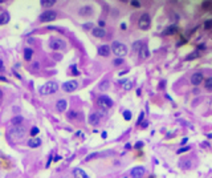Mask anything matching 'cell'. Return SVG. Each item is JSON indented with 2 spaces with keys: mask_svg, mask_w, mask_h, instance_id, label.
<instances>
[{
  "mask_svg": "<svg viewBox=\"0 0 212 178\" xmlns=\"http://www.w3.org/2000/svg\"><path fill=\"white\" fill-rule=\"evenodd\" d=\"M59 89H60V87L56 81H48L47 84H44V85L40 88V95H43V96L53 95V93H56Z\"/></svg>",
  "mask_w": 212,
  "mask_h": 178,
  "instance_id": "1",
  "label": "cell"
},
{
  "mask_svg": "<svg viewBox=\"0 0 212 178\" xmlns=\"http://www.w3.org/2000/svg\"><path fill=\"white\" fill-rule=\"evenodd\" d=\"M112 49H113L114 55L117 57H119V59H123V56L127 55V47L119 41H114L112 44Z\"/></svg>",
  "mask_w": 212,
  "mask_h": 178,
  "instance_id": "2",
  "label": "cell"
},
{
  "mask_svg": "<svg viewBox=\"0 0 212 178\" xmlns=\"http://www.w3.org/2000/svg\"><path fill=\"white\" fill-rule=\"evenodd\" d=\"M150 24H151V19H150L149 13H142L138 20V27L143 31H147L150 28Z\"/></svg>",
  "mask_w": 212,
  "mask_h": 178,
  "instance_id": "3",
  "label": "cell"
},
{
  "mask_svg": "<svg viewBox=\"0 0 212 178\" xmlns=\"http://www.w3.org/2000/svg\"><path fill=\"white\" fill-rule=\"evenodd\" d=\"M97 104H98L100 108H102V109H110L113 106V100L110 99L109 96H101L98 101H97Z\"/></svg>",
  "mask_w": 212,
  "mask_h": 178,
  "instance_id": "4",
  "label": "cell"
},
{
  "mask_svg": "<svg viewBox=\"0 0 212 178\" xmlns=\"http://www.w3.org/2000/svg\"><path fill=\"white\" fill-rule=\"evenodd\" d=\"M56 17H57V13L55 11H45L40 15L39 20L41 21V23H48V21H53Z\"/></svg>",
  "mask_w": 212,
  "mask_h": 178,
  "instance_id": "5",
  "label": "cell"
},
{
  "mask_svg": "<svg viewBox=\"0 0 212 178\" xmlns=\"http://www.w3.org/2000/svg\"><path fill=\"white\" fill-rule=\"evenodd\" d=\"M49 47L52 48L53 51H59V49H64V48L66 47V43L64 41V40L61 39H51L49 41Z\"/></svg>",
  "mask_w": 212,
  "mask_h": 178,
  "instance_id": "6",
  "label": "cell"
},
{
  "mask_svg": "<svg viewBox=\"0 0 212 178\" xmlns=\"http://www.w3.org/2000/svg\"><path fill=\"white\" fill-rule=\"evenodd\" d=\"M76 89H78V83L76 80H70V81H66L63 84V91L66 93H70V92H74Z\"/></svg>",
  "mask_w": 212,
  "mask_h": 178,
  "instance_id": "7",
  "label": "cell"
},
{
  "mask_svg": "<svg viewBox=\"0 0 212 178\" xmlns=\"http://www.w3.org/2000/svg\"><path fill=\"white\" fill-rule=\"evenodd\" d=\"M190 81H191L192 85H200V84L204 81V76H203V73L202 72H195L194 74H191V78H190Z\"/></svg>",
  "mask_w": 212,
  "mask_h": 178,
  "instance_id": "8",
  "label": "cell"
},
{
  "mask_svg": "<svg viewBox=\"0 0 212 178\" xmlns=\"http://www.w3.org/2000/svg\"><path fill=\"white\" fill-rule=\"evenodd\" d=\"M25 134V129L23 126H15L12 129V130L10 132V136L11 137H15V138H21V137H24Z\"/></svg>",
  "mask_w": 212,
  "mask_h": 178,
  "instance_id": "9",
  "label": "cell"
},
{
  "mask_svg": "<svg viewBox=\"0 0 212 178\" xmlns=\"http://www.w3.org/2000/svg\"><path fill=\"white\" fill-rule=\"evenodd\" d=\"M131 177L132 178H142L146 174V169L143 166H135L134 169L131 170Z\"/></svg>",
  "mask_w": 212,
  "mask_h": 178,
  "instance_id": "10",
  "label": "cell"
},
{
  "mask_svg": "<svg viewBox=\"0 0 212 178\" xmlns=\"http://www.w3.org/2000/svg\"><path fill=\"white\" fill-rule=\"evenodd\" d=\"M101 118H102V116H101V113L98 112H94V113H92L89 116V124L90 125H98L100 121H101Z\"/></svg>",
  "mask_w": 212,
  "mask_h": 178,
  "instance_id": "11",
  "label": "cell"
},
{
  "mask_svg": "<svg viewBox=\"0 0 212 178\" xmlns=\"http://www.w3.org/2000/svg\"><path fill=\"white\" fill-rule=\"evenodd\" d=\"M92 35L94 37H105V29L104 28H101V27H94V28L92 29Z\"/></svg>",
  "mask_w": 212,
  "mask_h": 178,
  "instance_id": "12",
  "label": "cell"
},
{
  "mask_svg": "<svg viewBox=\"0 0 212 178\" xmlns=\"http://www.w3.org/2000/svg\"><path fill=\"white\" fill-rule=\"evenodd\" d=\"M110 47L109 45H106V44H104V45H100L98 47V53L101 56H104V57H108L110 55Z\"/></svg>",
  "mask_w": 212,
  "mask_h": 178,
  "instance_id": "13",
  "label": "cell"
},
{
  "mask_svg": "<svg viewBox=\"0 0 212 178\" xmlns=\"http://www.w3.org/2000/svg\"><path fill=\"white\" fill-rule=\"evenodd\" d=\"M78 13L80 15H82V16H89V15L93 13V8H92V6H84V7L80 8Z\"/></svg>",
  "mask_w": 212,
  "mask_h": 178,
  "instance_id": "14",
  "label": "cell"
},
{
  "mask_svg": "<svg viewBox=\"0 0 212 178\" xmlns=\"http://www.w3.org/2000/svg\"><path fill=\"white\" fill-rule=\"evenodd\" d=\"M66 106H68V102H66V100H59L56 102V109L59 110V112H64V110L66 109Z\"/></svg>",
  "mask_w": 212,
  "mask_h": 178,
  "instance_id": "15",
  "label": "cell"
},
{
  "mask_svg": "<svg viewBox=\"0 0 212 178\" xmlns=\"http://www.w3.org/2000/svg\"><path fill=\"white\" fill-rule=\"evenodd\" d=\"M73 174H74V177H76V178H90L85 172L82 170V169H80V167H76V169H74V170H73Z\"/></svg>",
  "mask_w": 212,
  "mask_h": 178,
  "instance_id": "16",
  "label": "cell"
},
{
  "mask_svg": "<svg viewBox=\"0 0 212 178\" xmlns=\"http://www.w3.org/2000/svg\"><path fill=\"white\" fill-rule=\"evenodd\" d=\"M138 53H139V57H141V59H147V57L150 56L149 48H147V47H146V45H145V44H143V45H142V47H141V49L138 51Z\"/></svg>",
  "mask_w": 212,
  "mask_h": 178,
  "instance_id": "17",
  "label": "cell"
},
{
  "mask_svg": "<svg viewBox=\"0 0 212 178\" xmlns=\"http://www.w3.org/2000/svg\"><path fill=\"white\" fill-rule=\"evenodd\" d=\"M119 84H122L123 89H126V91H129V89L132 88V81H131V80H127V78L121 80V81H119Z\"/></svg>",
  "mask_w": 212,
  "mask_h": 178,
  "instance_id": "18",
  "label": "cell"
},
{
  "mask_svg": "<svg viewBox=\"0 0 212 178\" xmlns=\"http://www.w3.org/2000/svg\"><path fill=\"white\" fill-rule=\"evenodd\" d=\"M40 144H41V140H40V138H31L28 141V146H29V148H37V146H40Z\"/></svg>",
  "mask_w": 212,
  "mask_h": 178,
  "instance_id": "19",
  "label": "cell"
},
{
  "mask_svg": "<svg viewBox=\"0 0 212 178\" xmlns=\"http://www.w3.org/2000/svg\"><path fill=\"white\" fill-rule=\"evenodd\" d=\"M8 21H10V15H8V12H3L2 15H0V25L7 24Z\"/></svg>",
  "mask_w": 212,
  "mask_h": 178,
  "instance_id": "20",
  "label": "cell"
},
{
  "mask_svg": "<svg viewBox=\"0 0 212 178\" xmlns=\"http://www.w3.org/2000/svg\"><path fill=\"white\" fill-rule=\"evenodd\" d=\"M21 122H23V117H20V116H17V117H13L11 120V124L13 126H20Z\"/></svg>",
  "mask_w": 212,
  "mask_h": 178,
  "instance_id": "21",
  "label": "cell"
},
{
  "mask_svg": "<svg viewBox=\"0 0 212 178\" xmlns=\"http://www.w3.org/2000/svg\"><path fill=\"white\" fill-rule=\"evenodd\" d=\"M32 55H33V51L31 49V48H25L24 49V59L29 61L31 59H32Z\"/></svg>",
  "mask_w": 212,
  "mask_h": 178,
  "instance_id": "22",
  "label": "cell"
},
{
  "mask_svg": "<svg viewBox=\"0 0 212 178\" xmlns=\"http://www.w3.org/2000/svg\"><path fill=\"white\" fill-rule=\"evenodd\" d=\"M204 87L207 91H212V76L211 77H207L204 80Z\"/></svg>",
  "mask_w": 212,
  "mask_h": 178,
  "instance_id": "23",
  "label": "cell"
},
{
  "mask_svg": "<svg viewBox=\"0 0 212 178\" xmlns=\"http://www.w3.org/2000/svg\"><path fill=\"white\" fill-rule=\"evenodd\" d=\"M40 4H41L43 7H52L53 4H56V2L55 0H41Z\"/></svg>",
  "mask_w": 212,
  "mask_h": 178,
  "instance_id": "24",
  "label": "cell"
},
{
  "mask_svg": "<svg viewBox=\"0 0 212 178\" xmlns=\"http://www.w3.org/2000/svg\"><path fill=\"white\" fill-rule=\"evenodd\" d=\"M176 32V27L175 25H171V27H169L165 32H163V35H172V33H175Z\"/></svg>",
  "mask_w": 212,
  "mask_h": 178,
  "instance_id": "25",
  "label": "cell"
},
{
  "mask_svg": "<svg viewBox=\"0 0 212 178\" xmlns=\"http://www.w3.org/2000/svg\"><path fill=\"white\" fill-rule=\"evenodd\" d=\"M123 118H125L126 121H130L131 120V112L130 110H125V112H123Z\"/></svg>",
  "mask_w": 212,
  "mask_h": 178,
  "instance_id": "26",
  "label": "cell"
},
{
  "mask_svg": "<svg viewBox=\"0 0 212 178\" xmlns=\"http://www.w3.org/2000/svg\"><path fill=\"white\" fill-rule=\"evenodd\" d=\"M142 45H143V43H142V41H137V43L132 44V47H134V49H135V51H139V49H141V47H142Z\"/></svg>",
  "mask_w": 212,
  "mask_h": 178,
  "instance_id": "27",
  "label": "cell"
},
{
  "mask_svg": "<svg viewBox=\"0 0 212 178\" xmlns=\"http://www.w3.org/2000/svg\"><path fill=\"white\" fill-rule=\"evenodd\" d=\"M29 133H31V136H33V137L37 136V134H39V128H37V126H33L32 129H31Z\"/></svg>",
  "mask_w": 212,
  "mask_h": 178,
  "instance_id": "28",
  "label": "cell"
},
{
  "mask_svg": "<svg viewBox=\"0 0 212 178\" xmlns=\"http://www.w3.org/2000/svg\"><path fill=\"white\" fill-rule=\"evenodd\" d=\"M70 68H72V73L74 74V76H77V74H80V70L77 69V66H76V65H72Z\"/></svg>",
  "mask_w": 212,
  "mask_h": 178,
  "instance_id": "29",
  "label": "cell"
},
{
  "mask_svg": "<svg viewBox=\"0 0 212 178\" xmlns=\"http://www.w3.org/2000/svg\"><path fill=\"white\" fill-rule=\"evenodd\" d=\"M190 149H191V148H190V146H184V148H182V149H179V150H178V152H176V153H178V154H180V153L188 152V150H190Z\"/></svg>",
  "mask_w": 212,
  "mask_h": 178,
  "instance_id": "30",
  "label": "cell"
},
{
  "mask_svg": "<svg viewBox=\"0 0 212 178\" xmlns=\"http://www.w3.org/2000/svg\"><path fill=\"white\" fill-rule=\"evenodd\" d=\"M196 56H198V52H194L191 55L187 56V60H194V59H196Z\"/></svg>",
  "mask_w": 212,
  "mask_h": 178,
  "instance_id": "31",
  "label": "cell"
},
{
  "mask_svg": "<svg viewBox=\"0 0 212 178\" xmlns=\"http://www.w3.org/2000/svg\"><path fill=\"white\" fill-rule=\"evenodd\" d=\"M204 28H206V29H210V28H212V20L206 21V23H204Z\"/></svg>",
  "mask_w": 212,
  "mask_h": 178,
  "instance_id": "32",
  "label": "cell"
},
{
  "mask_svg": "<svg viewBox=\"0 0 212 178\" xmlns=\"http://www.w3.org/2000/svg\"><path fill=\"white\" fill-rule=\"evenodd\" d=\"M130 4H131L132 7H135V8H139L141 7V2H137V0H132Z\"/></svg>",
  "mask_w": 212,
  "mask_h": 178,
  "instance_id": "33",
  "label": "cell"
},
{
  "mask_svg": "<svg viewBox=\"0 0 212 178\" xmlns=\"http://www.w3.org/2000/svg\"><path fill=\"white\" fill-rule=\"evenodd\" d=\"M113 63H114V65H119V64L123 63V59H119V57H118V59H116V60L113 61Z\"/></svg>",
  "mask_w": 212,
  "mask_h": 178,
  "instance_id": "34",
  "label": "cell"
},
{
  "mask_svg": "<svg viewBox=\"0 0 212 178\" xmlns=\"http://www.w3.org/2000/svg\"><path fill=\"white\" fill-rule=\"evenodd\" d=\"M108 87H109V81H104V83L100 85V88H101V89H106Z\"/></svg>",
  "mask_w": 212,
  "mask_h": 178,
  "instance_id": "35",
  "label": "cell"
},
{
  "mask_svg": "<svg viewBox=\"0 0 212 178\" xmlns=\"http://www.w3.org/2000/svg\"><path fill=\"white\" fill-rule=\"evenodd\" d=\"M142 120H143V112L139 114V118H138V121H137V125H139V124L142 122Z\"/></svg>",
  "mask_w": 212,
  "mask_h": 178,
  "instance_id": "36",
  "label": "cell"
},
{
  "mask_svg": "<svg viewBox=\"0 0 212 178\" xmlns=\"http://www.w3.org/2000/svg\"><path fill=\"white\" fill-rule=\"evenodd\" d=\"M142 146H143V142H137V144H135V148L137 149H141Z\"/></svg>",
  "mask_w": 212,
  "mask_h": 178,
  "instance_id": "37",
  "label": "cell"
},
{
  "mask_svg": "<svg viewBox=\"0 0 212 178\" xmlns=\"http://www.w3.org/2000/svg\"><path fill=\"white\" fill-rule=\"evenodd\" d=\"M165 85H166V81L163 80V81H161V84H159V89H163V88H165Z\"/></svg>",
  "mask_w": 212,
  "mask_h": 178,
  "instance_id": "38",
  "label": "cell"
},
{
  "mask_svg": "<svg viewBox=\"0 0 212 178\" xmlns=\"http://www.w3.org/2000/svg\"><path fill=\"white\" fill-rule=\"evenodd\" d=\"M92 25H93L92 23H86L85 25H84V28H86V29H89V28H92Z\"/></svg>",
  "mask_w": 212,
  "mask_h": 178,
  "instance_id": "39",
  "label": "cell"
},
{
  "mask_svg": "<svg viewBox=\"0 0 212 178\" xmlns=\"http://www.w3.org/2000/svg\"><path fill=\"white\" fill-rule=\"evenodd\" d=\"M96 155H97V154H90V155H88V157H86V161H89V159H92V158H94V157H96Z\"/></svg>",
  "mask_w": 212,
  "mask_h": 178,
  "instance_id": "40",
  "label": "cell"
},
{
  "mask_svg": "<svg viewBox=\"0 0 212 178\" xmlns=\"http://www.w3.org/2000/svg\"><path fill=\"white\" fill-rule=\"evenodd\" d=\"M0 70H2V72L4 70V64H3V61H2V60H0Z\"/></svg>",
  "mask_w": 212,
  "mask_h": 178,
  "instance_id": "41",
  "label": "cell"
},
{
  "mask_svg": "<svg viewBox=\"0 0 212 178\" xmlns=\"http://www.w3.org/2000/svg\"><path fill=\"white\" fill-rule=\"evenodd\" d=\"M187 141H188V138H183V140H182V142H180V144H182V145H186V144H187Z\"/></svg>",
  "mask_w": 212,
  "mask_h": 178,
  "instance_id": "42",
  "label": "cell"
},
{
  "mask_svg": "<svg viewBox=\"0 0 212 178\" xmlns=\"http://www.w3.org/2000/svg\"><path fill=\"white\" fill-rule=\"evenodd\" d=\"M106 137H108V133H106V132H102V138H106Z\"/></svg>",
  "mask_w": 212,
  "mask_h": 178,
  "instance_id": "43",
  "label": "cell"
},
{
  "mask_svg": "<svg viewBox=\"0 0 212 178\" xmlns=\"http://www.w3.org/2000/svg\"><path fill=\"white\" fill-rule=\"evenodd\" d=\"M121 29H126V24H125V23L121 24Z\"/></svg>",
  "mask_w": 212,
  "mask_h": 178,
  "instance_id": "44",
  "label": "cell"
},
{
  "mask_svg": "<svg viewBox=\"0 0 212 178\" xmlns=\"http://www.w3.org/2000/svg\"><path fill=\"white\" fill-rule=\"evenodd\" d=\"M204 48H206V45H204V44H202V45H199V49H204Z\"/></svg>",
  "mask_w": 212,
  "mask_h": 178,
  "instance_id": "45",
  "label": "cell"
},
{
  "mask_svg": "<svg viewBox=\"0 0 212 178\" xmlns=\"http://www.w3.org/2000/svg\"><path fill=\"white\" fill-rule=\"evenodd\" d=\"M39 66H40L39 63H35V64H33V68H39Z\"/></svg>",
  "mask_w": 212,
  "mask_h": 178,
  "instance_id": "46",
  "label": "cell"
},
{
  "mask_svg": "<svg viewBox=\"0 0 212 178\" xmlns=\"http://www.w3.org/2000/svg\"><path fill=\"white\" fill-rule=\"evenodd\" d=\"M0 80H2V81H6V78H4V77H2V76H0Z\"/></svg>",
  "mask_w": 212,
  "mask_h": 178,
  "instance_id": "47",
  "label": "cell"
},
{
  "mask_svg": "<svg viewBox=\"0 0 212 178\" xmlns=\"http://www.w3.org/2000/svg\"><path fill=\"white\" fill-rule=\"evenodd\" d=\"M2 97H3V93H2V91H0V99H2Z\"/></svg>",
  "mask_w": 212,
  "mask_h": 178,
  "instance_id": "48",
  "label": "cell"
},
{
  "mask_svg": "<svg viewBox=\"0 0 212 178\" xmlns=\"http://www.w3.org/2000/svg\"><path fill=\"white\" fill-rule=\"evenodd\" d=\"M0 3H2V0H0Z\"/></svg>",
  "mask_w": 212,
  "mask_h": 178,
  "instance_id": "49",
  "label": "cell"
},
{
  "mask_svg": "<svg viewBox=\"0 0 212 178\" xmlns=\"http://www.w3.org/2000/svg\"><path fill=\"white\" fill-rule=\"evenodd\" d=\"M123 178H126V177H123Z\"/></svg>",
  "mask_w": 212,
  "mask_h": 178,
  "instance_id": "50",
  "label": "cell"
}]
</instances>
